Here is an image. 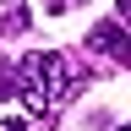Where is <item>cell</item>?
Instances as JSON below:
<instances>
[{
  "label": "cell",
  "mask_w": 131,
  "mask_h": 131,
  "mask_svg": "<svg viewBox=\"0 0 131 131\" xmlns=\"http://www.w3.org/2000/svg\"><path fill=\"white\" fill-rule=\"evenodd\" d=\"M88 49H98V55H109L115 66H131V44H126L120 22H98V27H93V38H88Z\"/></svg>",
  "instance_id": "cell-2"
},
{
  "label": "cell",
  "mask_w": 131,
  "mask_h": 131,
  "mask_svg": "<svg viewBox=\"0 0 131 131\" xmlns=\"http://www.w3.org/2000/svg\"><path fill=\"white\" fill-rule=\"evenodd\" d=\"M0 131H27V126H22V120H6V126H0Z\"/></svg>",
  "instance_id": "cell-6"
},
{
  "label": "cell",
  "mask_w": 131,
  "mask_h": 131,
  "mask_svg": "<svg viewBox=\"0 0 131 131\" xmlns=\"http://www.w3.org/2000/svg\"><path fill=\"white\" fill-rule=\"evenodd\" d=\"M0 98H16V66L0 60Z\"/></svg>",
  "instance_id": "cell-4"
},
{
  "label": "cell",
  "mask_w": 131,
  "mask_h": 131,
  "mask_svg": "<svg viewBox=\"0 0 131 131\" xmlns=\"http://www.w3.org/2000/svg\"><path fill=\"white\" fill-rule=\"evenodd\" d=\"M22 27H27V6L22 0H6V11H0V38H16Z\"/></svg>",
  "instance_id": "cell-3"
},
{
  "label": "cell",
  "mask_w": 131,
  "mask_h": 131,
  "mask_svg": "<svg viewBox=\"0 0 131 131\" xmlns=\"http://www.w3.org/2000/svg\"><path fill=\"white\" fill-rule=\"evenodd\" d=\"M66 6H77V0H49V11H66Z\"/></svg>",
  "instance_id": "cell-5"
},
{
  "label": "cell",
  "mask_w": 131,
  "mask_h": 131,
  "mask_svg": "<svg viewBox=\"0 0 131 131\" xmlns=\"http://www.w3.org/2000/svg\"><path fill=\"white\" fill-rule=\"evenodd\" d=\"M16 93L38 115H49V109H60L66 98L77 93V77H71V66H66V55L33 49V55H22V66H16Z\"/></svg>",
  "instance_id": "cell-1"
}]
</instances>
